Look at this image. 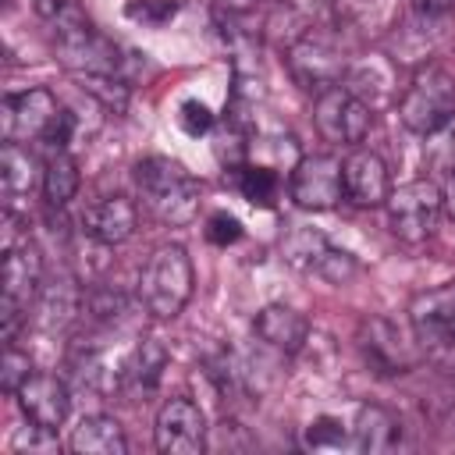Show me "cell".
Instances as JSON below:
<instances>
[{"label": "cell", "mask_w": 455, "mask_h": 455, "mask_svg": "<svg viewBox=\"0 0 455 455\" xmlns=\"http://www.w3.org/2000/svg\"><path fill=\"white\" fill-rule=\"evenodd\" d=\"M135 188L142 206L160 224H188L199 213V181L167 156H146L135 164Z\"/></svg>", "instance_id": "1"}, {"label": "cell", "mask_w": 455, "mask_h": 455, "mask_svg": "<svg viewBox=\"0 0 455 455\" xmlns=\"http://www.w3.org/2000/svg\"><path fill=\"white\" fill-rule=\"evenodd\" d=\"M192 299V259L181 245H156L139 274V306L156 320H174Z\"/></svg>", "instance_id": "2"}, {"label": "cell", "mask_w": 455, "mask_h": 455, "mask_svg": "<svg viewBox=\"0 0 455 455\" xmlns=\"http://www.w3.org/2000/svg\"><path fill=\"white\" fill-rule=\"evenodd\" d=\"M451 114H455V78L441 68H419L398 100L402 124L427 139Z\"/></svg>", "instance_id": "3"}, {"label": "cell", "mask_w": 455, "mask_h": 455, "mask_svg": "<svg viewBox=\"0 0 455 455\" xmlns=\"http://www.w3.org/2000/svg\"><path fill=\"white\" fill-rule=\"evenodd\" d=\"M384 206H387V228L395 231V238H402L409 245L427 242L437 228L441 210H444L441 188L430 178H416V181H405V185L391 188Z\"/></svg>", "instance_id": "4"}, {"label": "cell", "mask_w": 455, "mask_h": 455, "mask_svg": "<svg viewBox=\"0 0 455 455\" xmlns=\"http://www.w3.org/2000/svg\"><path fill=\"white\" fill-rule=\"evenodd\" d=\"M313 124L327 142L359 146L373 128V107L345 85H331L313 100Z\"/></svg>", "instance_id": "5"}, {"label": "cell", "mask_w": 455, "mask_h": 455, "mask_svg": "<svg viewBox=\"0 0 455 455\" xmlns=\"http://www.w3.org/2000/svg\"><path fill=\"white\" fill-rule=\"evenodd\" d=\"M288 192L295 206L302 210H331L345 196V178H341V160L331 153H313L299 156L291 174H288Z\"/></svg>", "instance_id": "6"}, {"label": "cell", "mask_w": 455, "mask_h": 455, "mask_svg": "<svg viewBox=\"0 0 455 455\" xmlns=\"http://www.w3.org/2000/svg\"><path fill=\"white\" fill-rule=\"evenodd\" d=\"M288 71L306 92H323L331 85H341L348 60L341 50H334L327 39L302 32L299 39L288 43Z\"/></svg>", "instance_id": "7"}, {"label": "cell", "mask_w": 455, "mask_h": 455, "mask_svg": "<svg viewBox=\"0 0 455 455\" xmlns=\"http://www.w3.org/2000/svg\"><path fill=\"white\" fill-rule=\"evenodd\" d=\"M153 437H156V448L164 455H199L206 448V419H203V409L192 398H185V395L167 398L160 405V412H156Z\"/></svg>", "instance_id": "8"}, {"label": "cell", "mask_w": 455, "mask_h": 455, "mask_svg": "<svg viewBox=\"0 0 455 455\" xmlns=\"http://www.w3.org/2000/svg\"><path fill=\"white\" fill-rule=\"evenodd\" d=\"M409 327L423 348L455 345V281L419 291L409 302Z\"/></svg>", "instance_id": "9"}, {"label": "cell", "mask_w": 455, "mask_h": 455, "mask_svg": "<svg viewBox=\"0 0 455 455\" xmlns=\"http://www.w3.org/2000/svg\"><path fill=\"white\" fill-rule=\"evenodd\" d=\"M57 110H60V103L50 89H25V92H14V96H4V107H0L4 142L43 139L50 121L57 117Z\"/></svg>", "instance_id": "10"}, {"label": "cell", "mask_w": 455, "mask_h": 455, "mask_svg": "<svg viewBox=\"0 0 455 455\" xmlns=\"http://www.w3.org/2000/svg\"><path fill=\"white\" fill-rule=\"evenodd\" d=\"M341 178H345V199H352L363 210L384 206L391 196V174L387 164L373 149H352L341 160Z\"/></svg>", "instance_id": "11"}, {"label": "cell", "mask_w": 455, "mask_h": 455, "mask_svg": "<svg viewBox=\"0 0 455 455\" xmlns=\"http://www.w3.org/2000/svg\"><path fill=\"white\" fill-rule=\"evenodd\" d=\"M18 405L25 412L28 423H39V427H64L68 412H71V395H68V384L53 373H32L21 387H18Z\"/></svg>", "instance_id": "12"}, {"label": "cell", "mask_w": 455, "mask_h": 455, "mask_svg": "<svg viewBox=\"0 0 455 455\" xmlns=\"http://www.w3.org/2000/svg\"><path fill=\"white\" fill-rule=\"evenodd\" d=\"M135 224H139V210L128 196H103L96 203L85 206L82 213V228L92 242L100 245H121L135 235Z\"/></svg>", "instance_id": "13"}, {"label": "cell", "mask_w": 455, "mask_h": 455, "mask_svg": "<svg viewBox=\"0 0 455 455\" xmlns=\"http://www.w3.org/2000/svg\"><path fill=\"white\" fill-rule=\"evenodd\" d=\"M36 185H43V171L36 164V156L21 146V142H4L0 149V192H4V210L18 213L21 206H28Z\"/></svg>", "instance_id": "14"}, {"label": "cell", "mask_w": 455, "mask_h": 455, "mask_svg": "<svg viewBox=\"0 0 455 455\" xmlns=\"http://www.w3.org/2000/svg\"><path fill=\"white\" fill-rule=\"evenodd\" d=\"M359 348L366 355V363L377 370V373H405L412 366V355L402 341V331L384 320V316H370L363 320L359 327Z\"/></svg>", "instance_id": "15"}, {"label": "cell", "mask_w": 455, "mask_h": 455, "mask_svg": "<svg viewBox=\"0 0 455 455\" xmlns=\"http://www.w3.org/2000/svg\"><path fill=\"white\" fill-rule=\"evenodd\" d=\"M43 288V252L25 238L18 245H7L4 252V302H14L28 309V302Z\"/></svg>", "instance_id": "16"}, {"label": "cell", "mask_w": 455, "mask_h": 455, "mask_svg": "<svg viewBox=\"0 0 455 455\" xmlns=\"http://www.w3.org/2000/svg\"><path fill=\"white\" fill-rule=\"evenodd\" d=\"M167 348L156 338H142L128 348V355L121 359V391L128 395H146L160 384L164 370H167Z\"/></svg>", "instance_id": "17"}, {"label": "cell", "mask_w": 455, "mask_h": 455, "mask_svg": "<svg viewBox=\"0 0 455 455\" xmlns=\"http://www.w3.org/2000/svg\"><path fill=\"white\" fill-rule=\"evenodd\" d=\"M256 334L270 345V348H277V352H284V355H295L302 345H306V338H309V320L299 313V309H291V306H281V302H274V306H263L259 313H256Z\"/></svg>", "instance_id": "18"}, {"label": "cell", "mask_w": 455, "mask_h": 455, "mask_svg": "<svg viewBox=\"0 0 455 455\" xmlns=\"http://www.w3.org/2000/svg\"><path fill=\"white\" fill-rule=\"evenodd\" d=\"M68 448L75 455H124L128 441H124V430L114 416L92 412V416L78 419V427L68 437Z\"/></svg>", "instance_id": "19"}, {"label": "cell", "mask_w": 455, "mask_h": 455, "mask_svg": "<svg viewBox=\"0 0 455 455\" xmlns=\"http://www.w3.org/2000/svg\"><path fill=\"white\" fill-rule=\"evenodd\" d=\"M36 306H39V323L43 327H57L64 331L68 323H75L82 313H85V299L78 291V284L71 277H57V281H43L39 295H36Z\"/></svg>", "instance_id": "20"}, {"label": "cell", "mask_w": 455, "mask_h": 455, "mask_svg": "<svg viewBox=\"0 0 455 455\" xmlns=\"http://www.w3.org/2000/svg\"><path fill=\"white\" fill-rule=\"evenodd\" d=\"M341 85L352 89V92H355L359 100H366L370 107H377V103H384V100L391 96V89H395V71H391V64H387L380 53H370V57H363L359 64H348Z\"/></svg>", "instance_id": "21"}, {"label": "cell", "mask_w": 455, "mask_h": 455, "mask_svg": "<svg viewBox=\"0 0 455 455\" xmlns=\"http://www.w3.org/2000/svg\"><path fill=\"white\" fill-rule=\"evenodd\" d=\"M348 434H352V451H370L373 455V451H387L395 444L398 423L380 405H359Z\"/></svg>", "instance_id": "22"}, {"label": "cell", "mask_w": 455, "mask_h": 455, "mask_svg": "<svg viewBox=\"0 0 455 455\" xmlns=\"http://www.w3.org/2000/svg\"><path fill=\"white\" fill-rule=\"evenodd\" d=\"M78 181H82V174H78V164L68 149H57V153L46 156V164H43V196H46L50 206H57V210L68 206L78 192Z\"/></svg>", "instance_id": "23"}, {"label": "cell", "mask_w": 455, "mask_h": 455, "mask_svg": "<svg viewBox=\"0 0 455 455\" xmlns=\"http://www.w3.org/2000/svg\"><path fill=\"white\" fill-rule=\"evenodd\" d=\"M327 249H331L327 235H323L320 228H306V224H295V228L281 238V256H284V263L295 267V270H309V274H316V267H320V259H323Z\"/></svg>", "instance_id": "24"}, {"label": "cell", "mask_w": 455, "mask_h": 455, "mask_svg": "<svg viewBox=\"0 0 455 455\" xmlns=\"http://www.w3.org/2000/svg\"><path fill=\"white\" fill-rule=\"evenodd\" d=\"M235 188L252 206H274L281 196V174L267 164H242L235 167Z\"/></svg>", "instance_id": "25"}, {"label": "cell", "mask_w": 455, "mask_h": 455, "mask_svg": "<svg viewBox=\"0 0 455 455\" xmlns=\"http://www.w3.org/2000/svg\"><path fill=\"white\" fill-rule=\"evenodd\" d=\"M302 444L309 451H334V448H352V434L345 430L341 419L334 416H316L302 430Z\"/></svg>", "instance_id": "26"}, {"label": "cell", "mask_w": 455, "mask_h": 455, "mask_svg": "<svg viewBox=\"0 0 455 455\" xmlns=\"http://www.w3.org/2000/svg\"><path fill=\"white\" fill-rule=\"evenodd\" d=\"M75 82L107 110L121 114L128 107V85L121 75H75Z\"/></svg>", "instance_id": "27"}, {"label": "cell", "mask_w": 455, "mask_h": 455, "mask_svg": "<svg viewBox=\"0 0 455 455\" xmlns=\"http://www.w3.org/2000/svg\"><path fill=\"white\" fill-rule=\"evenodd\" d=\"M427 160L437 167V171H455V114L437 128V132H430L427 135Z\"/></svg>", "instance_id": "28"}, {"label": "cell", "mask_w": 455, "mask_h": 455, "mask_svg": "<svg viewBox=\"0 0 455 455\" xmlns=\"http://www.w3.org/2000/svg\"><path fill=\"white\" fill-rule=\"evenodd\" d=\"M28 377H32V359H28V352L7 345V352H4V359H0V387H4V395H18V387H21Z\"/></svg>", "instance_id": "29"}, {"label": "cell", "mask_w": 455, "mask_h": 455, "mask_svg": "<svg viewBox=\"0 0 455 455\" xmlns=\"http://www.w3.org/2000/svg\"><path fill=\"white\" fill-rule=\"evenodd\" d=\"M316 274L323 277V281H331V284H348L355 274H359V263H355V256L352 252H345V249H327L323 252V259H320V267H316Z\"/></svg>", "instance_id": "30"}, {"label": "cell", "mask_w": 455, "mask_h": 455, "mask_svg": "<svg viewBox=\"0 0 455 455\" xmlns=\"http://www.w3.org/2000/svg\"><path fill=\"white\" fill-rule=\"evenodd\" d=\"M213 110L203 103V100H185L181 107H178V124H181V132L185 135H192V139H199V135H206L210 128H213Z\"/></svg>", "instance_id": "31"}, {"label": "cell", "mask_w": 455, "mask_h": 455, "mask_svg": "<svg viewBox=\"0 0 455 455\" xmlns=\"http://www.w3.org/2000/svg\"><path fill=\"white\" fill-rule=\"evenodd\" d=\"M11 448H14V451H57L60 444H57V430L39 427V423H28V427H21V430L14 434Z\"/></svg>", "instance_id": "32"}, {"label": "cell", "mask_w": 455, "mask_h": 455, "mask_svg": "<svg viewBox=\"0 0 455 455\" xmlns=\"http://www.w3.org/2000/svg\"><path fill=\"white\" fill-rule=\"evenodd\" d=\"M75 128H78V117H75L68 107H60V110H57V117L50 121V128H46V135H43L39 142H46V146H50V153H57V149H68V146H71V135H75Z\"/></svg>", "instance_id": "33"}, {"label": "cell", "mask_w": 455, "mask_h": 455, "mask_svg": "<svg viewBox=\"0 0 455 455\" xmlns=\"http://www.w3.org/2000/svg\"><path fill=\"white\" fill-rule=\"evenodd\" d=\"M206 238L213 242V245H220V249H228V245H235L238 238H242V220L238 217H231V213H210V220H206Z\"/></svg>", "instance_id": "34"}, {"label": "cell", "mask_w": 455, "mask_h": 455, "mask_svg": "<svg viewBox=\"0 0 455 455\" xmlns=\"http://www.w3.org/2000/svg\"><path fill=\"white\" fill-rule=\"evenodd\" d=\"M174 11H178L174 0H132V4H128V14H132V18H142V21H149V25H164Z\"/></svg>", "instance_id": "35"}, {"label": "cell", "mask_w": 455, "mask_h": 455, "mask_svg": "<svg viewBox=\"0 0 455 455\" xmlns=\"http://www.w3.org/2000/svg\"><path fill=\"white\" fill-rule=\"evenodd\" d=\"M32 7H36V14H39L46 25L64 21V18H71V14H78V11H82V4H78V0H32Z\"/></svg>", "instance_id": "36"}, {"label": "cell", "mask_w": 455, "mask_h": 455, "mask_svg": "<svg viewBox=\"0 0 455 455\" xmlns=\"http://www.w3.org/2000/svg\"><path fill=\"white\" fill-rule=\"evenodd\" d=\"M455 11V0H412V14L419 21H441Z\"/></svg>", "instance_id": "37"}, {"label": "cell", "mask_w": 455, "mask_h": 455, "mask_svg": "<svg viewBox=\"0 0 455 455\" xmlns=\"http://www.w3.org/2000/svg\"><path fill=\"white\" fill-rule=\"evenodd\" d=\"M441 203H444V213L455 220V171L448 174V181H444V188H441Z\"/></svg>", "instance_id": "38"}]
</instances>
